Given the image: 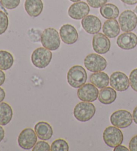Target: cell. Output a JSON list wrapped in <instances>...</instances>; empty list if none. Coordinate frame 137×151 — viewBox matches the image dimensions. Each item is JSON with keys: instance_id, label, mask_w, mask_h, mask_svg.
<instances>
[{"instance_id": "6da1fadb", "label": "cell", "mask_w": 137, "mask_h": 151, "mask_svg": "<svg viewBox=\"0 0 137 151\" xmlns=\"http://www.w3.org/2000/svg\"><path fill=\"white\" fill-rule=\"evenodd\" d=\"M87 77V73L83 67L74 65L71 67L68 72L67 81L71 87L79 88L85 84Z\"/></svg>"}, {"instance_id": "7a4b0ae2", "label": "cell", "mask_w": 137, "mask_h": 151, "mask_svg": "<svg viewBox=\"0 0 137 151\" xmlns=\"http://www.w3.org/2000/svg\"><path fill=\"white\" fill-rule=\"evenodd\" d=\"M41 43L44 47L50 51H56L60 46V36L54 28L49 27L42 33Z\"/></svg>"}, {"instance_id": "3957f363", "label": "cell", "mask_w": 137, "mask_h": 151, "mask_svg": "<svg viewBox=\"0 0 137 151\" xmlns=\"http://www.w3.org/2000/svg\"><path fill=\"white\" fill-rule=\"evenodd\" d=\"M96 113V107L90 102H80L74 109L73 114L75 118L80 122H87L93 119Z\"/></svg>"}, {"instance_id": "277c9868", "label": "cell", "mask_w": 137, "mask_h": 151, "mask_svg": "<svg viewBox=\"0 0 137 151\" xmlns=\"http://www.w3.org/2000/svg\"><path fill=\"white\" fill-rule=\"evenodd\" d=\"M52 59V53L45 47H39L31 54V63L38 69H44L49 65Z\"/></svg>"}, {"instance_id": "5b68a950", "label": "cell", "mask_w": 137, "mask_h": 151, "mask_svg": "<svg viewBox=\"0 0 137 151\" xmlns=\"http://www.w3.org/2000/svg\"><path fill=\"white\" fill-rule=\"evenodd\" d=\"M84 63L87 70L93 73L104 71L107 67V61L104 57L96 53L88 55L84 59Z\"/></svg>"}, {"instance_id": "8992f818", "label": "cell", "mask_w": 137, "mask_h": 151, "mask_svg": "<svg viewBox=\"0 0 137 151\" xmlns=\"http://www.w3.org/2000/svg\"><path fill=\"white\" fill-rule=\"evenodd\" d=\"M103 140L109 147L114 148L122 143L124 136L119 128L114 126L108 127L103 132Z\"/></svg>"}, {"instance_id": "52a82bcc", "label": "cell", "mask_w": 137, "mask_h": 151, "mask_svg": "<svg viewBox=\"0 0 137 151\" xmlns=\"http://www.w3.org/2000/svg\"><path fill=\"white\" fill-rule=\"evenodd\" d=\"M110 123L113 126L119 129H125L130 127L133 118L130 112L126 110H118L110 116Z\"/></svg>"}, {"instance_id": "ba28073f", "label": "cell", "mask_w": 137, "mask_h": 151, "mask_svg": "<svg viewBox=\"0 0 137 151\" xmlns=\"http://www.w3.org/2000/svg\"><path fill=\"white\" fill-rule=\"evenodd\" d=\"M35 131L32 129H23L18 137L17 142L20 147L24 150H30L36 144L38 138Z\"/></svg>"}, {"instance_id": "9c48e42d", "label": "cell", "mask_w": 137, "mask_h": 151, "mask_svg": "<svg viewBox=\"0 0 137 151\" xmlns=\"http://www.w3.org/2000/svg\"><path fill=\"white\" fill-rule=\"evenodd\" d=\"M118 23L122 32H130L136 27L137 17L131 10H125L120 15Z\"/></svg>"}, {"instance_id": "30bf717a", "label": "cell", "mask_w": 137, "mask_h": 151, "mask_svg": "<svg viewBox=\"0 0 137 151\" xmlns=\"http://www.w3.org/2000/svg\"><path fill=\"white\" fill-rule=\"evenodd\" d=\"M98 89L92 83H85L77 91L78 99L84 102H94L98 98Z\"/></svg>"}, {"instance_id": "8fae6325", "label": "cell", "mask_w": 137, "mask_h": 151, "mask_svg": "<svg viewBox=\"0 0 137 151\" xmlns=\"http://www.w3.org/2000/svg\"><path fill=\"white\" fill-rule=\"evenodd\" d=\"M110 85L117 91H125L130 86L129 78L122 72H114L110 77Z\"/></svg>"}, {"instance_id": "7c38bea8", "label": "cell", "mask_w": 137, "mask_h": 151, "mask_svg": "<svg viewBox=\"0 0 137 151\" xmlns=\"http://www.w3.org/2000/svg\"><path fill=\"white\" fill-rule=\"evenodd\" d=\"M111 43L109 37L104 34L98 33L93 39V47L94 51L98 54H105L109 51Z\"/></svg>"}, {"instance_id": "4fadbf2b", "label": "cell", "mask_w": 137, "mask_h": 151, "mask_svg": "<svg viewBox=\"0 0 137 151\" xmlns=\"http://www.w3.org/2000/svg\"><path fill=\"white\" fill-rule=\"evenodd\" d=\"M82 26L89 34L95 35L101 29L102 23L99 18L93 15H87L82 20Z\"/></svg>"}, {"instance_id": "5bb4252c", "label": "cell", "mask_w": 137, "mask_h": 151, "mask_svg": "<svg viewBox=\"0 0 137 151\" xmlns=\"http://www.w3.org/2000/svg\"><path fill=\"white\" fill-rule=\"evenodd\" d=\"M90 7L84 1H78L71 5L68 9L69 16L75 20L82 19L88 15Z\"/></svg>"}, {"instance_id": "9a60e30c", "label": "cell", "mask_w": 137, "mask_h": 151, "mask_svg": "<svg viewBox=\"0 0 137 151\" xmlns=\"http://www.w3.org/2000/svg\"><path fill=\"white\" fill-rule=\"evenodd\" d=\"M60 38L64 43L72 45L78 40V33L76 29L70 24L62 25L60 29Z\"/></svg>"}, {"instance_id": "2e32d148", "label": "cell", "mask_w": 137, "mask_h": 151, "mask_svg": "<svg viewBox=\"0 0 137 151\" xmlns=\"http://www.w3.org/2000/svg\"><path fill=\"white\" fill-rule=\"evenodd\" d=\"M117 44L124 50H130L137 45V36L132 32H125L118 36Z\"/></svg>"}, {"instance_id": "e0dca14e", "label": "cell", "mask_w": 137, "mask_h": 151, "mask_svg": "<svg viewBox=\"0 0 137 151\" xmlns=\"http://www.w3.org/2000/svg\"><path fill=\"white\" fill-rule=\"evenodd\" d=\"M34 131L39 139L42 140H50L53 136V129L47 122H38L34 127Z\"/></svg>"}, {"instance_id": "ac0fdd59", "label": "cell", "mask_w": 137, "mask_h": 151, "mask_svg": "<svg viewBox=\"0 0 137 151\" xmlns=\"http://www.w3.org/2000/svg\"><path fill=\"white\" fill-rule=\"evenodd\" d=\"M24 7L30 16L37 17L43 11L44 4L42 0H26Z\"/></svg>"}, {"instance_id": "d6986e66", "label": "cell", "mask_w": 137, "mask_h": 151, "mask_svg": "<svg viewBox=\"0 0 137 151\" xmlns=\"http://www.w3.org/2000/svg\"><path fill=\"white\" fill-rule=\"evenodd\" d=\"M102 32L108 37H117L120 32L119 23L115 19L106 20L102 26Z\"/></svg>"}, {"instance_id": "ffe728a7", "label": "cell", "mask_w": 137, "mask_h": 151, "mask_svg": "<svg viewBox=\"0 0 137 151\" xmlns=\"http://www.w3.org/2000/svg\"><path fill=\"white\" fill-rule=\"evenodd\" d=\"M117 98V93L116 90L112 87H106L101 88L98 95V100L104 105H110L114 102Z\"/></svg>"}, {"instance_id": "44dd1931", "label": "cell", "mask_w": 137, "mask_h": 151, "mask_svg": "<svg viewBox=\"0 0 137 151\" xmlns=\"http://www.w3.org/2000/svg\"><path fill=\"white\" fill-rule=\"evenodd\" d=\"M90 81L97 88H103L108 87L110 83V78L106 73L100 71L93 73L90 77Z\"/></svg>"}, {"instance_id": "7402d4cb", "label": "cell", "mask_w": 137, "mask_h": 151, "mask_svg": "<svg viewBox=\"0 0 137 151\" xmlns=\"http://www.w3.org/2000/svg\"><path fill=\"white\" fill-rule=\"evenodd\" d=\"M13 117V110L9 104L0 103V125L6 126L10 123Z\"/></svg>"}, {"instance_id": "603a6c76", "label": "cell", "mask_w": 137, "mask_h": 151, "mask_svg": "<svg viewBox=\"0 0 137 151\" xmlns=\"http://www.w3.org/2000/svg\"><path fill=\"white\" fill-rule=\"evenodd\" d=\"M100 13L103 17L107 19H116L119 15V9L112 4H106L100 9Z\"/></svg>"}, {"instance_id": "cb8c5ba5", "label": "cell", "mask_w": 137, "mask_h": 151, "mask_svg": "<svg viewBox=\"0 0 137 151\" xmlns=\"http://www.w3.org/2000/svg\"><path fill=\"white\" fill-rule=\"evenodd\" d=\"M14 57L9 52L0 51V69L3 71L9 69L14 64Z\"/></svg>"}, {"instance_id": "d4e9b609", "label": "cell", "mask_w": 137, "mask_h": 151, "mask_svg": "<svg viewBox=\"0 0 137 151\" xmlns=\"http://www.w3.org/2000/svg\"><path fill=\"white\" fill-rule=\"evenodd\" d=\"M52 151H68L69 150V145L66 140L59 139L52 143L50 147Z\"/></svg>"}, {"instance_id": "484cf974", "label": "cell", "mask_w": 137, "mask_h": 151, "mask_svg": "<svg viewBox=\"0 0 137 151\" xmlns=\"http://www.w3.org/2000/svg\"><path fill=\"white\" fill-rule=\"evenodd\" d=\"M7 14L2 11H0V35L6 32L9 25V19Z\"/></svg>"}, {"instance_id": "4316f807", "label": "cell", "mask_w": 137, "mask_h": 151, "mask_svg": "<svg viewBox=\"0 0 137 151\" xmlns=\"http://www.w3.org/2000/svg\"><path fill=\"white\" fill-rule=\"evenodd\" d=\"M21 0H0L1 6L7 9H14L18 7Z\"/></svg>"}, {"instance_id": "83f0119b", "label": "cell", "mask_w": 137, "mask_h": 151, "mask_svg": "<svg viewBox=\"0 0 137 151\" xmlns=\"http://www.w3.org/2000/svg\"><path fill=\"white\" fill-rule=\"evenodd\" d=\"M33 151H49L50 150V147L48 142L45 141L37 142L32 148Z\"/></svg>"}, {"instance_id": "f1b7e54d", "label": "cell", "mask_w": 137, "mask_h": 151, "mask_svg": "<svg viewBox=\"0 0 137 151\" xmlns=\"http://www.w3.org/2000/svg\"><path fill=\"white\" fill-rule=\"evenodd\" d=\"M129 81L132 88L137 92V68L131 71L129 75Z\"/></svg>"}, {"instance_id": "f546056e", "label": "cell", "mask_w": 137, "mask_h": 151, "mask_svg": "<svg viewBox=\"0 0 137 151\" xmlns=\"http://www.w3.org/2000/svg\"><path fill=\"white\" fill-rule=\"evenodd\" d=\"M87 3L93 8H99L107 3L108 0H86Z\"/></svg>"}, {"instance_id": "4dcf8cb0", "label": "cell", "mask_w": 137, "mask_h": 151, "mask_svg": "<svg viewBox=\"0 0 137 151\" xmlns=\"http://www.w3.org/2000/svg\"><path fill=\"white\" fill-rule=\"evenodd\" d=\"M128 148L131 151H137V135L132 138L129 142Z\"/></svg>"}, {"instance_id": "1f68e13d", "label": "cell", "mask_w": 137, "mask_h": 151, "mask_svg": "<svg viewBox=\"0 0 137 151\" xmlns=\"http://www.w3.org/2000/svg\"><path fill=\"white\" fill-rule=\"evenodd\" d=\"M130 150H129V148H126L125 146H122V145H118L117 147H114V151H128Z\"/></svg>"}, {"instance_id": "d6a6232c", "label": "cell", "mask_w": 137, "mask_h": 151, "mask_svg": "<svg viewBox=\"0 0 137 151\" xmlns=\"http://www.w3.org/2000/svg\"><path fill=\"white\" fill-rule=\"evenodd\" d=\"M6 80V75L3 72V70L0 69V86L2 85Z\"/></svg>"}, {"instance_id": "836d02e7", "label": "cell", "mask_w": 137, "mask_h": 151, "mask_svg": "<svg viewBox=\"0 0 137 151\" xmlns=\"http://www.w3.org/2000/svg\"><path fill=\"white\" fill-rule=\"evenodd\" d=\"M121 1H122L123 3L127 5H134L137 4V0H120Z\"/></svg>"}, {"instance_id": "e575fe53", "label": "cell", "mask_w": 137, "mask_h": 151, "mask_svg": "<svg viewBox=\"0 0 137 151\" xmlns=\"http://www.w3.org/2000/svg\"><path fill=\"white\" fill-rule=\"evenodd\" d=\"M5 97H6V93L3 88L0 87V103H1L2 101L4 100Z\"/></svg>"}, {"instance_id": "d590c367", "label": "cell", "mask_w": 137, "mask_h": 151, "mask_svg": "<svg viewBox=\"0 0 137 151\" xmlns=\"http://www.w3.org/2000/svg\"><path fill=\"white\" fill-rule=\"evenodd\" d=\"M5 137V131L1 125H0V142L4 140Z\"/></svg>"}, {"instance_id": "8d00e7d4", "label": "cell", "mask_w": 137, "mask_h": 151, "mask_svg": "<svg viewBox=\"0 0 137 151\" xmlns=\"http://www.w3.org/2000/svg\"><path fill=\"white\" fill-rule=\"evenodd\" d=\"M133 121L134 123H135L137 124V106L134 108V111H133Z\"/></svg>"}, {"instance_id": "74e56055", "label": "cell", "mask_w": 137, "mask_h": 151, "mask_svg": "<svg viewBox=\"0 0 137 151\" xmlns=\"http://www.w3.org/2000/svg\"><path fill=\"white\" fill-rule=\"evenodd\" d=\"M72 2H74V3H76V2H78V1H80L81 0H70Z\"/></svg>"}, {"instance_id": "f35d334b", "label": "cell", "mask_w": 137, "mask_h": 151, "mask_svg": "<svg viewBox=\"0 0 137 151\" xmlns=\"http://www.w3.org/2000/svg\"><path fill=\"white\" fill-rule=\"evenodd\" d=\"M134 12H135L136 14H137V6H136V7H135V9H134Z\"/></svg>"}]
</instances>
